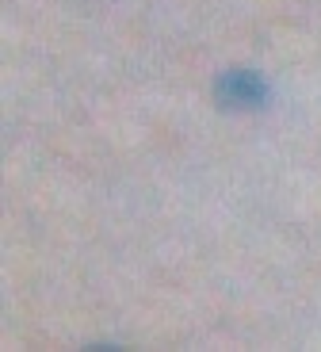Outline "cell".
<instances>
[{
  "label": "cell",
  "mask_w": 321,
  "mask_h": 352,
  "mask_svg": "<svg viewBox=\"0 0 321 352\" xmlns=\"http://www.w3.org/2000/svg\"><path fill=\"white\" fill-rule=\"evenodd\" d=\"M214 100L226 111H256L268 104V80L256 69H226L214 85Z\"/></svg>",
  "instance_id": "6da1fadb"
}]
</instances>
